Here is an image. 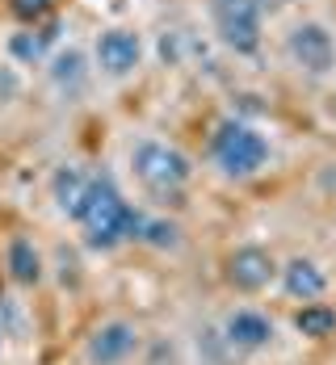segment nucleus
I'll return each mask as SVG.
<instances>
[{
    "label": "nucleus",
    "instance_id": "obj_1",
    "mask_svg": "<svg viewBox=\"0 0 336 365\" xmlns=\"http://www.w3.org/2000/svg\"><path fill=\"white\" fill-rule=\"evenodd\" d=\"M72 222L84 231V244L93 252H113L122 244H135L139 240V222H143V210L131 206L122 197V189L113 185V177H88V189H84V202L76 206Z\"/></svg>",
    "mask_w": 336,
    "mask_h": 365
},
{
    "label": "nucleus",
    "instance_id": "obj_2",
    "mask_svg": "<svg viewBox=\"0 0 336 365\" xmlns=\"http://www.w3.org/2000/svg\"><path fill=\"white\" fill-rule=\"evenodd\" d=\"M210 160L219 164L223 177H235V181L257 177L265 164H269V139H265L257 126H248L240 118H227V122L215 126V135H210Z\"/></svg>",
    "mask_w": 336,
    "mask_h": 365
},
{
    "label": "nucleus",
    "instance_id": "obj_3",
    "mask_svg": "<svg viewBox=\"0 0 336 365\" xmlns=\"http://www.w3.org/2000/svg\"><path fill=\"white\" fill-rule=\"evenodd\" d=\"M131 168L135 177L143 181V189H151L156 197H177L193 177V164H189L185 151L160 143V139H143V143L131 151Z\"/></svg>",
    "mask_w": 336,
    "mask_h": 365
},
{
    "label": "nucleus",
    "instance_id": "obj_4",
    "mask_svg": "<svg viewBox=\"0 0 336 365\" xmlns=\"http://www.w3.org/2000/svg\"><path fill=\"white\" fill-rule=\"evenodd\" d=\"M210 21L227 51L235 55L261 51V0H210Z\"/></svg>",
    "mask_w": 336,
    "mask_h": 365
},
{
    "label": "nucleus",
    "instance_id": "obj_5",
    "mask_svg": "<svg viewBox=\"0 0 336 365\" xmlns=\"http://www.w3.org/2000/svg\"><path fill=\"white\" fill-rule=\"evenodd\" d=\"M143 349V331L131 319H106L84 340V365H131Z\"/></svg>",
    "mask_w": 336,
    "mask_h": 365
},
{
    "label": "nucleus",
    "instance_id": "obj_6",
    "mask_svg": "<svg viewBox=\"0 0 336 365\" xmlns=\"http://www.w3.org/2000/svg\"><path fill=\"white\" fill-rule=\"evenodd\" d=\"M286 51L302 72L311 76H328L336 68V38L324 21H299L286 34Z\"/></svg>",
    "mask_w": 336,
    "mask_h": 365
},
{
    "label": "nucleus",
    "instance_id": "obj_7",
    "mask_svg": "<svg viewBox=\"0 0 336 365\" xmlns=\"http://www.w3.org/2000/svg\"><path fill=\"white\" fill-rule=\"evenodd\" d=\"M278 260H273V252H265L261 244H244V248H235V252L227 256V286L240 294H261L269 290L273 282H278Z\"/></svg>",
    "mask_w": 336,
    "mask_h": 365
},
{
    "label": "nucleus",
    "instance_id": "obj_8",
    "mask_svg": "<svg viewBox=\"0 0 336 365\" xmlns=\"http://www.w3.org/2000/svg\"><path fill=\"white\" fill-rule=\"evenodd\" d=\"M219 336H223L227 349H235V353H261V349L273 344L278 328H273V319L265 311H257V307H235V311L223 315Z\"/></svg>",
    "mask_w": 336,
    "mask_h": 365
},
{
    "label": "nucleus",
    "instance_id": "obj_9",
    "mask_svg": "<svg viewBox=\"0 0 336 365\" xmlns=\"http://www.w3.org/2000/svg\"><path fill=\"white\" fill-rule=\"evenodd\" d=\"M143 63V38L135 30H106L97 38V68L113 80L131 76L135 68Z\"/></svg>",
    "mask_w": 336,
    "mask_h": 365
},
{
    "label": "nucleus",
    "instance_id": "obj_10",
    "mask_svg": "<svg viewBox=\"0 0 336 365\" xmlns=\"http://www.w3.org/2000/svg\"><path fill=\"white\" fill-rule=\"evenodd\" d=\"M278 282H282L286 298H295V302H315V298L328 294V273H324L311 256H290V260L278 269Z\"/></svg>",
    "mask_w": 336,
    "mask_h": 365
},
{
    "label": "nucleus",
    "instance_id": "obj_11",
    "mask_svg": "<svg viewBox=\"0 0 336 365\" xmlns=\"http://www.w3.org/2000/svg\"><path fill=\"white\" fill-rule=\"evenodd\" d=\"M4 269H9V277H13L17 286H26V290H34V286L46 282L42 252H38V244L30 235H13V240L4 244Z\"/></svg>",
    "mask_w": 336,
    "mask_h": 365
},
{
    "label": "nucleus",
    "instance_id": "obj_12",
    "mask_svg": "<svg viewBox=\"0 0 336 365\" xmlns=\"http://www.w3.org/2000/svg\"><path fill=\"white\" fill-rule=\"evenodd\" d=\"M295 331L307 336V340H328L336 336V307L332 302H302L299 311H295Z\"/></svg>",
    "mask_w": 336,
    "mask_h": 365
},
{
    "label": "nucleus",
    "instance_id": "obj_13",
    "mask_svg": "<svg viewBox=\"0 0 336 365\" xmlns=\"http://www.w3.org/2000/svg\"><path fill=\"white\" fill-rule=\"evenodd\" d=\"M84 189H88V173H80L72 164H63V168H55V181H51V193H55V202H59V210L72 219L76 206L84 202Z\"/></svg>",
    "mask_w": 336,
    "mask_h": 365
},
{
    "label": "nucleus",
    "instance_id": "obj_14",
    "mask_svg": "<svg viewBox=\"0 0 336 365\" xmlns=\"http://www.w3.org/2000/svg\"><path fill=\"white\" fill-rule=\"evenodd\" d=\"M135 244H148V248H156V252H173V248H181V227L168 219H151V215H143V222H139V240Z\"/></svg>",
    "mask_w": 336,
    "mask_h": 365
},
{
    "label": "nucleus",
    "instance_id": "obj_15",
    "mask_svg": "<svg viewBox=\"0 0 336 365\" xmlns=\"http://www.w3.org/2000/svg\"><path fill=\"white\" fill-rule=\"evenodd\" d=\"M46 42H55V26H51V30H42V34H34V30L13 34V38H9V55H13V59H21V63H38V59L46 55Z\"/></svg>",
    "mask_w": 336,
    "mask_h": 365
},
{
    "label": "nucleus",
    "instance_id": "obj_16",
    "mask_svg": "<svg viewBox=\"0 0 336 365\" xmlns=\"http://www.w3.org/2000/svg\"><path fill=\"white\" fill-rule=\"evenodd\" d=\"M51 80H55L59 88L76 93V88L84 84V55H80V51H59L55 63H51Z\"/></svg>",
    "mask_w": 336,
    "mask_h": 365
},
{
    "label": "nucleus",
    "instance_id": "obj_17",
    "mask_svg": "<svg viewBox=\"0 0 336 365\" xmlns=\"http://www.w3.org/2000/svg\"><path fill=\"white\" fill-rule=\"evenodd\" d=\"M9 13L17 21H38V17L51 13V0H9Z\"/></svg>",
    "mask_w": 336,
    "mask_h": 365
}]
</instances>
